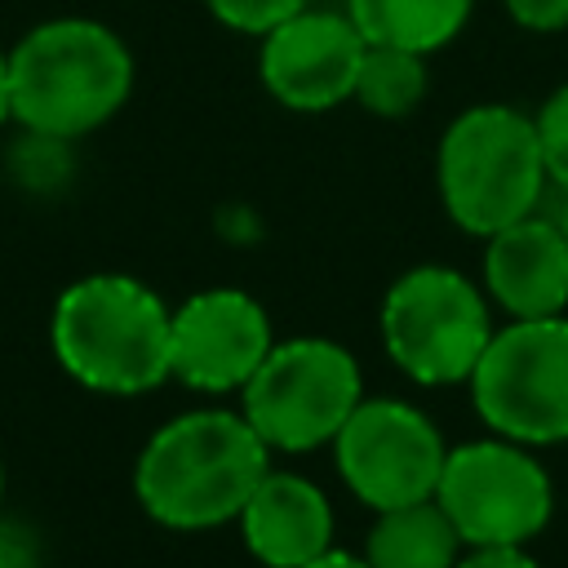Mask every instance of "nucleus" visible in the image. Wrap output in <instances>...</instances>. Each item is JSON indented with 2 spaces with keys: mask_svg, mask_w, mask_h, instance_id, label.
<instances>
[{
  "mask_svg": "<svg viewBox=\"0 0 568 568\" xmlns=\"http://www.w3.org/2000/svg\"><path fill=\"white\" fill-rule=\"evenodd\" d=\"M435 186L448 222L479 240L537 213L550 178L532 111L510 102H475L457 111L435 146Z\"/></svg>",
  "mask_w": 568,
  "mask_h": 568,
  "instance_id": "obj_4",
  "label": "nucleus"
},
{
  "mask_svg": "<svg viewBox=\"0 0 568 568\" xmlns=\"http://www.w3.org/2000/svg\"><path fill=\"white\" fill-rule=\"evenodd\" d=\"M133 80V49L102 18H44L9 44L13 124L27 133L80 142L124 111Z\"/></svg>",
  "mask_w": 568,
  "mask_h": 568,
  "instance_id": "obj_2",
  "label": "nucleus"
},
{
  "mask_svg": "<svg viewBox=\"0 0 568 568\" xmlns=\"http://www.w3.org/2000/svg\"><path fill=\"white\" fill-rule=\"evenodd\" d=\"M0 497H4V462H0Z\"/></svg>",
  "mask_w": 568,
  "mask_h": 568,
  "instance_id": "obj_25",
  "label": "nucleus"
},
{
  "mask_svg": "<svg viewBox=\"0 0 568 568\" xmlns=\"http://www.w3.org/2000/svg\"><path fill=\"white\" fill-rule=\"evenodd\" d=\"M501 9L528 36H559V31H568V0H501Z\"/></svg>",
  "mask_w": 568,
  "mask_h": 568,
  "instance_id": "obj_19",
  "label": "nucleus"
},
{
  "mask_svg": "<svg viewBox=\"0 0 568 568\" xmlns=\"http://www.w3.org/2000/svg\"><path fill=\"white\" fill-rule=\"evenodd\" d=\"M200 4L209 9V18H213L217 27L257 40L262 31H271L275 22L293 18L297 9H306V4H315V0H200Z\"/></svg>",
  "mask_w": 568,
  "mask_h": 568,
  "instance_id": "obj_18",
  "label": "nucleus"
},
{
  "mask_svg": "<svg viewBox=\"0 0 568 568\" xmlns=\"http://www.w3.org/2000/svg\"><path fill=\"white\" fill-rule=\"evenodd\" d=\"M462 550L466 546L435 497L377 510L364 537L368 568H453Z\"/></svg>",
  "mask_w": 568,
  "mask_h": 568,
  "instance_id": "obj_15",
  "label": "nucleus"
},
{
  "mask_svg": "<svg viewBox=\"0 0 568 568\" xmlns=\"http://www.w3.org/2000/svg\"><path fill=\"white\" fill-rule=\"evenodd\" d=\"M13 124V93H9V49L0 44V129Z\"/></svg>",
  "mask_w": 568,
  "mask_h": 568,
  "instance_id": "obj_23",
  "label": "nucleus"
},
{
  "mask_svg": "<svg viewBox=\"0 0 568 568\" xmlns=\"http://www.w3.org/2000/svg\"><path fill=\"white\" fill-rule=\"evenodd\" d=\"M435 501L462 546H528L555 515V484L528 444L493 435L448 448Z\"/></svg>",
  "mask_w": 568,
  "mask_h": 568,
  "instance_id": "obj_8",
  "label": "nucleus"
},
{
  "mask_svg": "<svg viewBox=\"0 0 568 568\" xmlns=\"http://www.w3.org/2000/svg\"><path fill=\"white\" fill-rule=\"evenodd\" d=\"M448 444L439 426L404 399H359L333 435V462L342 484L368 506L390 510L435 497Z\"/></svg>",
  "mask_w": 568,
  "mask_h": 568,
  "instance_id": "obj_9",
  "label": "nucleus"
},
{
  "mask_svg": "<svg viewBox=\"0 0 568 568\" xmlns=\"http://www.w3.org/2000/svg\"><path fill=\"white\" fill-rule=\"evenodd\" d=\"M302 568H368V559H364V555H351V550L328 546L324 555H315V559H311V564H302Z\"/></svg>",
  "mask_w": 568,
  "mask_h": 568,
  "instance_id": "obj_22",
  "label": "nucleus"
},
{
  "mask_svg": "<svg viewBox=\"0 0 568 568\" xmlns=\"http://www.w3.org/2000/svg\"><path fill=\"white\" fill-rule=\"evenodd\" d=\"M559 226H564V235H568V200H564V213H559Z\"/></svg>",
  "mask_w": 568,
  "mask_h": 568,
  "instance_id": "obj_24",
  "label": "nucleus"
},
{
  "mask_svg": "<svg viewBox=\"0 0 568 568\" xmlns=\"http://www.w3.org/2000/svg\"><path fill=\"white\" fill-rule=\"evenodd\" d=\"M364 49L346 9L306 4L257 36V80L284 111L320 115L355 98Z\"/></svg>",
  "mask_w": 568,
  "mask_h": 568,
  "instance_id": "obj_10",
  "label": "nucleus"
},
{
  "mask_svg": "<svg viewBox=\"0 0 568 568\" xmlns=\"http://www.w3.org/2000/svg\"><path fill=\"white\" fill-rule=\"evenodd\" d=\"M479 422L515 444L568 439V315L506 320L470 373Z\"/></svg>",
  "mask_w": 568,
  "mask_h": 568,
  "instance_id": "obj_7",
  "label": "nucleus"
},
{
  "mask_svg": "<svg viewBox=\"0 0 568 568\" xmlns=\"http://www.w3.org/2000/svg\"><path fill=\"white\" fill-rule=\"evenodd\" d=\"M364 399V373L342 342L288 337L266 351L240 390V413L271 453H311L333 444Z\"/></svg>",
  "mask_w": 568,
  "mask_h": 568,
  "instance_id": "obj_6",
  "label": "nucleus"
},
{
  "mask_svg": "<svg viewBox=\"0 0 568 568\" xmlns=\"http://www.w3.org/2000/svg\"><path fill=\"white\" fill-rule=\"evenodd\" d=\"M271 470V448L231 408H191L169 417L133 462L138 506L173 532H209L240 519Z\"/></svg>",
  "mask_w": 568,
  "mask_h": 568,
  "instance_id": "obj_1",
  "label": "nucleus"
},
{
  "mask_svg": "<svg viewBox=\"0 0 568 568\" xmlns=\"http://www.w3.org/2000/svg\"><path fill=\"white\" fill-rule=\"evenodd\" d=\"M532 124H537L546 178H550V186H559L568 195V80L541 98V106L532 111Z\"/></svg>",
  "mask_w": 568,
  "mask_h": 568,
  "instance_id": "obj_17",
  "label": "nucleus"
},
{
  "mask_svg": "<svg viewBox=\"0 0 568 568\" xmlns=\"http://www.w3.org/2000/svg\"><path fill=\"white\" fill-rule=\"evenodd\" d=\"M377 328L390 364L417 386L470 382L497 333L488 293L470 275L439 262L413 266L386 288Z\"/></svg>",
  "mask_w": 568,
  "mask_h": 568,
  "instance_id": "obj_5",
  "label": "nucleus"
},
{
  "mask_svg": "<svg viewBox=\"0 0 568 568\" xmlns=\"http://www.w3.org/2000/svg\"><path fill=\"white\" fill-rule=\"evenodd\" d=\"M40 532L18 515H0V568H40Z\"/></svg>",
  "mask_w": 568,
  "mask_h": 568,
  "instance_id": "obj_20",
  "label": "nucleus"
},
{
  "mask_svg": "<svg viewBox=\"0 0 568 568\" xmlns=\"http://www.w3.org/2000/svg\"><path fill=\"white\" fill-rule=\"evenodd\" d=\"M271 346V315L253 293L200 288L173 311L169 373L204 395L244 390Z\"/></svg>",
  "mask_w": 568,
  "mask_h": 568,
  "instance_id": "obj_11",
  "label": "nucleus"
},
{
  "mask_svg": "<svg viewBox=\"0 0 568 568\" xmlns=\"http://www.w3.org/2000/svg\"><path fill=\"white\" fill-rule=\"evenodd\" d=\"M430 93V58L390 49V44H368L359 58L355 75V98L368 115L377 120H408Z\"/></svg>",
  "mask_w": 568,
  "mask_h": 568,
  "instance_id": "obj_16",
  "label": "nucleus"
},
{
  "mask_svg": "<svg viewBox=\"0 0 568 568\" xmlns=\"http://www.w3.org/2000/svg\"><path fill=\"white\" fill-rule=\"evenodd\" d=\"M235 524L244 550L262 568H302L333 546V506L324 488L293 470H266Z\"/></svg>",
  "mask_w": 568,
  "mask_h": 568,
  "instance_id": "obj_13",
  "label": "nucleus"
},
{
  "mask_svg": "<svg viewBox=\"0 0 568 568\" xmlns=\"http://www.w3.org/2000/svg\"><path fill=\"white\" fill-rule=\"evenodd\" d=\"M173 311L164 297L124 271L71 280L49 315L53 359L71 382L98 395H146L169 382Z\"/></svg>",
  "mask_w": 568,
  "mask_h": 568,
  "instance_id": "obj_3",
  "label": "nucleus"
},
{
  "mask_svg": "<svg viewBox=\"0 0 568 568\" xmlns=\"http://www.w3.org/2000/svg\"><path fill=\"white\" fill-rule=\"evenodd\" d=\"M342 9L368 44L430 58L470 27L475 0H342Z\"/></svg>",
  "mask_w": 568,
  "mask_h": 568,
  "instance_id": "obj_14",
  "label": "nucleus"
},
{
  "mask_svg": "<svg viewBox=\"0 0 568 568\" xmlns=\"http://www.w3.org/2000/svg\"><path fill=\"white\" fill-rule=\"evenodd\" d=\"M453 568H541L528 546H466Z\"/></svg>",
  "mask_w": 568,
  "mask_h": 568,
  "instance_id": "obj_21",
  "label": "nucleus"
},
{
  "mask_svg": "<svg viewBox=\"0 0 568 568\" xmlns=\"http://www.w3.org/2000/svg\"><path fill=\"white\" fill-rule=\"evenodd\" d=\"M484 293L510 320L568 311V235L559 217L528 213L484 240Z\"/></svg>",
  "mask_w": 568,
  "mask_h": 568,
  "instance_id": "obj_12",
  "label": "nucleus"
}]
</instances>
